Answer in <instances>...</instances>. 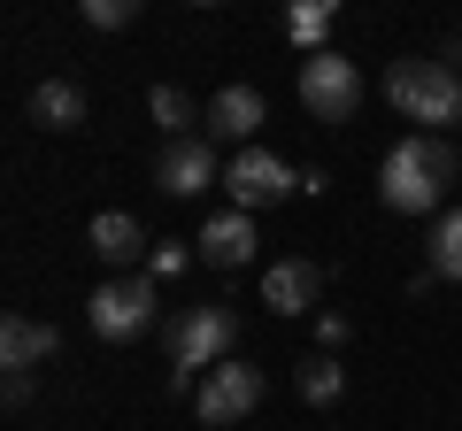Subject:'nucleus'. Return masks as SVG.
<instances>
[{
	"instance_id": "obj_1",
	"label": "nucleus",
	"mask_w": 462,
	"mask_h": 431,
	"mask_svg": "<svg viewBox=\"0 0 462 431\" xmlns=\"http://www.w3.org/2000/svg\"><path fill=\"white\" fill-rule=\"evenodd\" d=\"M462 178V154H455V139H431V132H409L401 139L393 154H385L378 162V200L393 216H431V224H439V193L447 185Z\"/></svg>"
},
{
	"instance_id": "obj_2",
	"label": "nucleus",
	"mask_w": 462,
	"mask_h": 431,
	"mask_svg": "<svg viewBox=\"0 0 462 431\" xmlns=\"http://www.w3.org/2000/svg\"><path fill=\"white\" fill-rule=\"evenodd\" d=\"M231 347H239V316L231 308H178L170 316V393H200L193 378H208V370L231 362Z\"/></svg>"
},
{
	"instance_id": "obj_3",
	"label": "nucleus",
	"mask_w": 462,
	"mask_h": 431,
	"mask_svg": "<svg viewBox=\"0 0 462 431\" xmlns=\"http://www.w3.org/2000/svg\"><path fill=\"white\" fill-rule=\"evenodd\" d=\"M385 100H393L409 124H424L431 139H447L462 124V69H447V62H393L385 69Z\"/></svg>"
},
{
	"instance_id": "obj_4",
	"label": "nucleus",
	"mask_w": 462,
	"mask_h": 431,
	"mask_svg": "<svg viewBox=\"0 0 462 431\" xmlns=\"http://www.w3.org/2000/svg\"><path fill=\"white\" fill-rule=\"evenodd\" d=\"M154 308H162V285H154L147 270H124V278H100V293L85 300V324L124 347V339L154 332Z\"/></svg>"
},
{
	"instance_id": "obj_5",
	"label": "nucleus",
	"mask_w": 462,
	"mask_h": 431,
	"mask_svg": "<svg viewBox=\"0 0 462 431\" xmlns=\"http://www.w3.org/2000/svg\"><path fill=\"white\" fill-rule=\"evenodd\" d=\"M300 108H309L316 124H355V108H363V78H355V62L346 54H309L300 62Z\"/></svg>"
},
{
	"instance_id": "obj_6",
	"label": "nucleus",
	"mask_w": 462,
	"mask_h": 431,
	"mask_svg": "<svg viewBox=\"0 0 462 431\" xmlns=\"http://www.w3.org/2000/svg\"><path fill=\"white\" fill-rule=\"evenodd\" d=\"M254 408H263V370H254V362H239V354H231L224 370H208V378H200V393H193V416H200L208 431L247 424Z\"/></svg>"
},
{
	"instance_id": "obj_7",
	"label": "nucleus",
	"mask_w": 462,
	"mask_h": 431,
	"mask_svg": "<svg viewBox=\"0 0 462 431\" xmlns=\"http://www.w3.org/2000/svg\"><path fill=\"white\" fill-rule=\"evenodd\" d=\"M224 193H231V208H270V200H285V193H300V178L278 162V154H263V147H239L231 154V170H224Z\"/></svg>"
},
{
	"instance_id": "obj_8",
	"label": "nucleus",
	"mask_w": 462,
	"mask_h": 431,
	"mask_svg": "<svg viewBox=\"0 0 462 431\" xmlns=\"http://www.w3.org/2000/svg\"><path fill=\"white\" fill-rule=\"evenodd\" d=\"M154 185H162L170 200H193V193H208V185H224V162H216V147L208 139H162V162H154Z\"/></svg>"
},
{
	"instance_id": "obj_9",
	"label": "nucleus",
	"mask_w": 462,
	"mask_h": 431,
	"mask_svg": "<svg viewBox=\"0 0 462 431\" xmlns=\"http://www.w3.org/2000/svg\"><path fill=\"white\" fill-rule=\"evenodd\" d=\"M254 247H263V239H254V216L247 208H216L208 224H200V239H193V254L208 270H247Z\"/></svg>"
},
{
	"instance_id": "obj_10",
	"label": "nucleus",
	"mask_w": 462,
	"mask_h": 431,
	"mask_svg": "<svg viewBox=\"0 0 462 431\" xmlns=\"http://www.w3.org/2000/svg\"><path fill=\"white\" fill-rule=\"evenodd\" d=\"M263 116H270V100L254 93V85H224V93L208 100V124H200V139H208V147L254 139V132H263Z\"/></svg>"
},
{
	"instance_id": "obj_11",
	"label": "nucleus",
	"mask_w": 462,
	"mask_h": 431,
	"mask_svg": "<svg viewBox=\"0 0 462 431\" xmlns=\"http://www.w3.org/2000/svg\"><path fill=\"white\" fill-rule=\"evenodd\" d=\"M54 354H62V332H54V324H39V316H8V324H0V362H8V378H32Z\"/></svg>"
},
{
	"instance_id": "obj_12",
	"label": "nucleus",
	"mask_w": 462,
	"mask_h": 431,
	"mask_svg": "<svg viewBox=\"0 0 462 431\" xmlns=\"http://www.w3.org/2000/svg\"><path fill=\"white\" fill-rule=\"evenodd\" d=\"M316 293H324V270L300 262V254H285V262L263 270V308H278V316H309Z\"/></svg>"
},
{
	"instance_id": "obj_13",
	"label": "nucleus",
	"mask_w": 462,
	"mask_h": 431,
	"mask_svg": "<svg viewBox=\"0 0 462 431\" xmlns=\"http://www.w3.org/2000/svg\"><path fill=\"white\" fill-rule=\"evenodd\" d=\"M85 239H93V254L108 262V278H124L139 254H154V247H147V232H139V216H124V208H100Z\"/></svg>"
},
{
	"instance_id": "obj_14",
	"label": "nucleus",
	"mask_w": 462,
	"mask_h": 431,
	"mask_svg": "<svg viewBox=\"0 0 462 431\" xmlns=\"http://www.w3.org/2000/svg\"><path fill=\"white\" fill-rule=\"evenodd\" d=\"M32 124H47V132H78V124H85V85L78 78H39Z\"/></svg>"
},
{
	"instance_id": "obj_15",
	"label": "nucleus",
	"mask_w": 462,
	"mask_h": 431,
	"mask_svg": "<svg viewBox=\"0 0 462 431\" xmlns=\"http://www.w3.org/2000/svg\"><path fill=\"white\" fill-rule=\"evenodd\" d=\"M331 23H339V8H331V0H293V8H285V39H293V47H309V54H324Z\"/></svg>"
},
{
	"instance_id": "obj_16",
	"label": "nucleus",
	"mask_w": 462,
	"mask_h": 431,
	"mask_svg": "<svg viewBox=\"0 0 462 431\" xmlns=\"http://www.w3.org/2000/svg\"><path fill=\"white\" fill-rule=\"evenodd\" d=\"M339 385H346V370H339V354H324V347H316L309 362H300V378H293V393L309 400V408H331V400H339Z\"/></svg>"
},
{
	"instance_id": "obj_17",
	"label": "nucleus",
	"mask_w": 462,
	"mask_h": 431,
	"mask_svg": "<svg viewBox=\"0 0 462 431\" xmlns=\"http://www.w3.org/2000/svg\"><path fill=\"white\" fill-rule=\"evenodd\" d=\"M431 278L462 285V208H447L439 224H431Z\"/></svg>"
},
{
	"instance_id": "obj_18",
	"label": "nucleus",
	"mask_w": 462,
	"mask_h": 431,
	"mask_svg": "<svg viewBox=\"0 0 462 431\" xmlns=\"http://www.w3.org/2000/svg\"><path fill=\"white\" fill-rule=\"evenodd\" d=\"M147 108H154V124H162L170 139H193V100H185L178 85H154V93H147Z\"/></svg>"
},
{
	"instance_id": "obj_19",
	"label": "nucleus",
	"mask_w": 462,
	"mask_h": 431,
	"mask_svg": "<svg viewBox=\"0 0 462 431\" xmlns=\"http://www.w3.org/2000/svg\"><path fill=\"white\" fill-rule=\"evenodd\" d=\"M85 23L93 32H124V23H139V0H85Z\"/></svg>"
},
{
	"instance_id": "obj_20",
	"label": "nucleus",
	"mask_w": 462,
	"mask_h": 431,
	"mask_svg": "<svg viewBox=\"0 0 462 431\" xmlns=\"http://www.w3.org/2000/svg\"><path fill=\"white\" fill-rule=\"evenodd\" d=\"M185 262H200V254H193V247H178V239H162V247H154V254H147V278H154V285H162V278H178V270H185Z\"/></svg>"
},
{
	"instance_id": "obj_21",
	"label": "nucleus",
	"mask_w": 462,
	"mask_h": 431,
	"mask_svg": "<svg viewBox=\"0 0 462 431\" xmlns=\"http://www.w3.org/2000/svg\"><path fill=\"white\" fill-rule=\"evenodd\" d=\"M316 339H324V354L346 347V316H316Z\"/></svg>"
}]
</instances>
